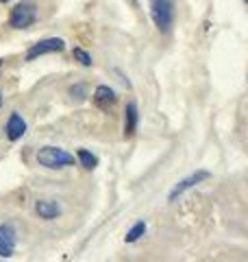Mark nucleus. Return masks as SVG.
I'll return each instance as SVG.
<instances>
[{
	"mask_svg": "<svg viewBox=\"0 0 248 262\" xmlns=\"http://www.w3.org/2000/svg\"><path fill=\"white\" fill-rule=\"evenodd\" d=\"M211 177V173L209 170H196V173H192L189 177H185V179H181V182L172 188L170 190V194H168V201L172 203V201H177V196H181L185 190H189V188H194V186H198V184H203V182H207V179Z\"/></svg>",
	"mask_w": 248,
	"mask_h": 262,
	"instance_id": "39448f33",
	"label": "nucleus"
},
{
	"mask_svg": "<svg viewBox=\"0 0 248 262\" xmlns=\"http://www.w3.org/2000/svg\"><path fill=\"white\" fill-rule=\"evenodd\" d=\"M63 48H65V42L61 37H46V39H41V42L33 44L29 48L27 61H33V59H37L41 55H48V53H61Z\"/></svg>",
	"mask_w": 248,
	"mask_h": 262,
	"instance_id": "20e7f679",
	"label": "nucleus"
},
{
	"mask_svg": "<svg viewBox=\"0 0 248 262\" xmlns=\"http://www.w3.org/2000/svg\"><path fill=\"white\" fill-rule=\"evenodd\" d=\"M37 162L46 168H65V166H74V155L68 151L59 149V146H44L37 153Z\"/></svg>",
	"mask_w": 248,
	"mask_h": 262,
	"instance_id": "f03ea898",
	"label": "nucleus"
},
{
	"mask_svg": "<svg viewBox=\"0 0 248 262\" xmlns=\"http://www.w3.org/2000/svg\"><path fill=\"white\" fill-rule=\"evenodd\" d=\"M18 243V232L13 223H0V258H11Z\"/></svg>",
	"mask_w": 248,
	"mask_h": 262,
	"instance_id": "423d86ee",
	"label": "nucleus"
},
{
	"mask_svg": "<svg viewBox=\"0 0 248 262\" xmlns=\"http://www.w3.org/2000/svg\"><path fill=\"white\" fill-rule=\"evenodd\" d=\"M94 101L98 105H103V107H107V105H113L115 103V92L109 85H98L96 92H94Z\"/></svg>",
	"mask_w": 248,
	"mask_h": 262,
	"instance_id": "9d476101",
	"label": "nucleus"
},
{
	"mask_svg": "<svg viewBox=\"0 0 248 262\" xmlns=\"http://www.w3.org/2000/svg\"><path fill=\"white\" fill-rule=\"evenodd\" d=\"M5 134L11 142H18L20 138L27 134V120H24L18 112H11L9 120H7V127H5Z\"/></svg>",
	"mask_w": 248,
	"mask_h": 262,
	"instance_id": "0eeeda50",
	"label": "nucleus"
},
{
	"mask_svg": "<svg viewBox=\"0 0 248 262\" xmlns=\"http://www.w3.org/2000/svg\"><path fill=\"white\" fill-rule=\"evenodd\" d=\"M5 3H9V0H0V5H5Z\"/></svg>",
	"mask_w": 248,
	"mask_h": 262,
	"instance_id": "2eb2a0df",
	"label": "nucleus"
},
{
	"mask_svg": "<svg viewBox=\"0 0 248 262\" xmlns=\"http://www.w3.org/2000/svg\"><path fill=\"white\" fill-rule=\"evenodd\" d=\"M0 107H3V90H0Z\"/></svg>",
	"mask_w": 248,
	"mask_h": 262,
	"instance_id": "4468645a",
	"label": "nucleus"
},
{
	"mask_svg": "<svg viewBox=\"0 0 248 262\" xmlns=\"http://www.w3.org/2000/svg\"><path fill=\"white\" fill-rule=\"evenodd\" d=\"M35 212H37V216L39 219H44V221H53L61 214V206L57 201L53 199H39L35 203Z\"/></svg>",
	"mask_w": 248,
	"mask_h": 262,
	"instance_id": "6e6552de",
	"label": "nucleus"
},
{
	"mask_svg": "<svg viewBox=\"0 0 248 262\" xmlns=\"http://www.w3.org/2000/svg\"><path fill=\"white\" fill-rule=\"evenodd\" d=\"M37 18V9H35V3L31 0H22L11 9V15H9V27L13 29H29L33 22Z\"/></svg>",
	"mask_w": 248,
	"mask_h": 262,
	"instance_id": "7ed1b4c3",
	"label": "nucleus"
},
{
	"mask_svg": "<svg viewBox=\"0 0 248 262\" xmlns=\"http://www.w3.org/2000/svg\"><path fill=\"white\" fill-rule=\"evenodd\" d=\"M72 57H74V59H77L81 66H85V68H89V66L94 63V61H92V55H89L87 51H83V48H74Z\"/></svg>",
	"mask_w": 248,
	"mask_h": 262,
	"instance_id": "ddd939ff",
	"label": "nucleus"
},
{
	"mask_svg": "<svg viewBox=\"0 0 248 262\" xmlns=\"http://www.w3.org/2000/svg\"><path fill=\"white\" fill-rule=\"evenodd\" d=\"M151 18L161 33H168L175 24V0H148Z\"/></svg>",
	"mask_w": 248,
	"mask_h": 262,
	"instance_id": "f257e3e1",
	"label": "nucleus"
},
{
	"mask_svg": "<svg viewBox=\"0 0 248 262\" xmlns=\"http://www.w3.org/2000/svg\"><path fill=\"white\" fill-rule=\"evenodd\" d=\"M0 66H3V59H0Z\"/></svg>",
	"mask_w": 248,
	"mask_h": 262,
	"instance_id": "dca6fc26",
	"label": "nucleus"
},
{
	"mask_svg": "<svg viewBox=\"0 0 248 262\" xmlns=\"http://www.w3.org/2000/svg\"><path fill=\"white\" fill-rule=\"evenodd\" d=\"M144 234H146V223H144V221H137V223H135L133 227H131L129 232H127V236H124V241H127V243H137Z\"/></svg>",
	"mask_w": 248,
	"mask_h": 262,
	"instance_id": "f8f14e48",
	"label": "nucleus"
},
{
	"mask_svg": "<svg viewBox=\"0 0 248 262\" xmlns=\"http://www.w3.org/2000/svg\"><path fill=\"white\" fill-rule=\"evenodd\" d=\"M137 105L131 101L127 105V110H124V136L131 138L135 134V129H137Z\"/></svg>",
	"mask_w": 248,
	"mask_h": 262,
	"instance_id": "1a4fd4ad",
	"label": "nucleus"
},
{
	"mask_svg": "<svg viewBox=\"0 0 248 262\" xmlns=\"http://www.w3.org/2000/svg\"><path fill=\"white\" fill-rule=\"evenodd\" d=\"M77 158H79V162H81V166L87 168V170H94V168L98 166V158L89 153L87 149H81V151L77 153Z\"/></svg>",
	"mask_w": 248,
	"mask_h": 262,
	"instance_id": "9b49d317",
	"label": "nucleus"
}]
</instances>
